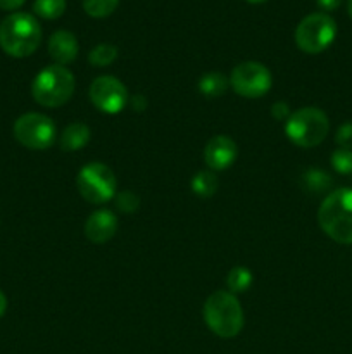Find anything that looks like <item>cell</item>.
Returning a JSON list of instances; mask_svg holds the SVG:
<instances>
[{"label":"cell","mask_w":352,"mask_h":354,"mask_svg":"<svg viewBox=\"0 0 352 354\" xmlns=\"http://www.w3.org/2000/svg\"><path fill=\"white\" fill-rule=\"evenodd\" d=\"M48 54L57 64L66 66L78 55V40L71 31L59 30L48 40Z\"/></svg>","instance_id":"cell-13"},{"label":"cell","mask_w":352,"mask_h":354,"mask_svg":"<svg viewBox=\"0 0 352 354\" xmlns=\"http://www.w3.org/2000/svg\"><path fill=\"white\" fill-rule=\"evenodd\" d=\"M14 137L31 151H45L55 142V124L45 114H23L14 123Z\"/></svg>","instance_id":"cell-8"},{"label":"cell","mask_w":352,"mask_h":354,"mask_svg":"<svg viewBox=\"0 0 352 354\" xmlns=\"http://www.w3.org/2000/svg\"><path fill=\"white\" fill-rule=\"evenodd\" d=\"M324 234L338 244H352V189L328 194L317 211Z\"/></svg>","instance_id":"cell-2"},{"label":"cell","mask_w":352,"mask_h":354,"mask_svg":"<svg viewBox=\"0 0 352 354\" xmlns=\"http://www.w3.org/2000/svg\"><path fill=\"white\" fill-rule=\"evenodd\" d=\"M117 57V48L110 44H100L95 48H92V52L88 54L90 64L97 66V68H104V66H109L116 61Z\"/></svg>","instance_id":"cell-19"},{"label":"cell","mask_w":352,"mask_h":354,"mask_svg":"<svg viewBox=\"0 0 352 354\" xmlns=\"http://www.w3.org/2000/svg\"><path fill=\"white\" fill-rule=\"evenodd\" d=\"M41 41V28L28 12H14L0 23V47L10 57H28Z\"/></svg>","instance_id":"cell-1"},{"label":"cell","mask_w":352,"mask_h":354,"mask_svg":"<svg viewBox=\"0 0 352 354\" xmlns=\"http://www.w3.org/2000/svg\"><path fill=\"white\" fill-rule=\"evenodd\" d=\"M271 114L276 118V120L283 121V120H289L290 113H289V106L285 102H276L275 106L271 107Z\"/></svg>","instance_id":"cell-25"},{"label":"cell","mask_w":352,"mask_h":354,"mask_svg":"<svg viewBox=\"0 0 352 354\" xmlns=\"http://www.w3.org/2000/svg\"><path fill=\"white\" fill-rule=\"evenodd\" d=\"M235 158H237V144L226 135L213 137L204 149V161L213 171L230 168Z\"/></svg>","instance_id":"cell-11"},{"label":"cell","mask_w":352,"mask_h":354,"mask_svg":"<svg viewBox=\"0 0 352 354\" xmlns=\"http://www.w3.org/2000/svg\"><path fill=\"white\" fill-rule=\"evenodd\" d=\"M79 194L92 204H104L116 196V176L113 169L102 162H90L83 166L76 180Z\"/></svg>","instance_id":"cell-7"},{"label":"cell","mask_w":352,"mask_h":354,"mask_svg":"<svg viewBox=\"0 0 352 354\" xmlns=\"http://www.w3.org/2000/svg\"><path fill=\"white\" fill-rule=\"evenodd\" d=\"M252 283V273L251 270L244 268V266H237V268L231 270L226 277V286H228V292L231 294H238V292H245V290L251 287Z\"/></svg>","instance_id":"cell-16"},{"label":"cell","mask_w":352,"mask_h":354,"mask_svg":"<svg viewBox=\"0 0 352 354\" xmlns=\"http://www.w3.org/2000/svg\"><path fill=\"white\" fill-rule=\"evenodd\" d=\"M228 88V80L226 76L221 73H207L200 78L199 82V92L202 95L209 97V99H216L221 97Z\"/></svg>","instance_id":"cell-15"},{"label":"cell","mask_w":352,"mask_h":354,"mask_svg":"<svg viewBox=\"0 0 352 354\" xmlns=\"http://www.w3.org/2000/svg\"><path fill=\"white\" fill-rule=\"evenodd\" d=\"M90 140V128L85 123H72L62 131L61 135V149L64 152H75L83 149Z\"/></svg>","instance_id":"cell-14"},{"label":"cell","mask_w":352,"mask_h":354,"mask_svg":"<svg viewBox=\"0 0 352 354\" xmlns=\"http://www.w3.org/2000/svg\"><path fill=\"white\" fill-rule=\"evenodd\" d=\"M304 185H306V189L309 190V192L320 194L324 192V190L331 185V180L330 176L324 171H321V169H309V171L304 175Z\"/></svg>","instance_id":"cell-21"},{"label":"cell","mask_w":352,"mask_h":354,"mask_svg":"<svg viewBox=\"0 0 352 354\" xmlns=\"http://www.w3.org/2000/svg\"><path fill=\"white\" fill-rule=\"evenodd\" d=\"M119 0H83V9L92 17H107L116 10Z\"/></svg>","instance_id":"cell-20"},{"label":"cell","mask_w":352,"mask_h":354,"mask_svg":"<svg viewBox=\"0 0 352 354\" xmlns=\"http://www.w3.org/2000/svg\"><path fill=\"white\" fill-rule=\"evenodd\" d=\"M75 92V76L66 66L52 64L41 69L35 78L31 93L43 107H61Z\"/></svg>","instance_id":"cell-4"},{"label":"cell","mask_w":352,"mask_h":354,"mask_svg":"<svg viewBox=\"0 0 352 354\" xmlns=\"http://www.w3.org/2000/svg\"><path fill=\"white\" fill-rule=\"evenodd\" d=\"M316 2H317V6L321 7V9L328 10V12H330V10L338 9V6L342 3V0H316Z\"/></svg>","instance_id":"cell-27"},{"label":"cell","mask_w":352,"mask_h":354,"mask_svg":"<svg viewBox=\"0 0 352 354\" xmlns=\"http://www.w3.org/2000/svg\"><path fill=\"white\" fill-rule=\"evenodd\" d=\"M133 107L137 111H144V107H145V99L141 95H137L135 97V100H133Z\"/></svg>","instance_id":"cell-28"},{"label":"cell","mask_w":352,"mask_h":354,"mask_svg":"<svg viewBox=\"0 0 352 354\" xmlns=\"http://www.w3.org/2000/svg\"><path fill=\"white\" fill-rule=\"evenodd\" d=\"M204 320L207 327L223 339L235 337L244 327V311L235 294L216 290L204 304Z\"/></svg>","instance_id":"cell-3"},{"label":"cell","mask_w":352,"mask_h":354,"mask_svg":"<svg viewBox=\"0 0 352 354\" xmlns=\"http://www.w3.org/2000/svg\"><path fill=\"white\" fill-rule=\"evenodd\" d=\"M330 130L328 116L317 107H302L289 116L285 123V133L290 140L302 149L320 145Z\"/></svg>","instance_id":"cell-5"},{"label":"cell","mask_w":352,"mask_h":354,"mask_svg":"<svg viewBox=\"0 0 352 354\" xmlns=\"http://www.w3.org/2000/svg\"><path fill=\"white\" fill-rule=\"evenodd\" d=\"M247 2H251V3H261V2H266V0H247Z\"/></svg>","instance_id":"cell-31"},{"label":"cell","mask_w":352,"mask_h":354,"mask_svg":"<svg viewBox=\"0 0 352 354\" xmlns=\"http://www.w3.org/2000/svg\"><path fill=\"white\" fill-rule=\"evenodd\" d=\"M230 83L235 92L245 99H257L266 95L271 88V73L261 62L247 61L238 64L231 71Z\"/></svg>","instance_id":"cell-9"},{"label":"cell","mask_w":352,"mask_h":354,"mask_svg":"<svg viewBox=\"0 0 352 354\" xmlns=\"http://www.w3.org/2000/svg\"><path fill=\"white\" fill-rule=\"evenodd\" d=\"M192 190L199 197H211L217 190V178L213 171H199L192 178Z\"/></svg>","instance_id":"cell-17"},{"label":"cell","mask_w":352,"mask_h":354,"mask_svg":"<svg viewBox=\"0 0 352 354\" xmlns=\"http://www.w3.org/2000/svg\"><path fill=\"white\" fill-rule=\"evenodd\" d=\"M335 142H337L342 149H351L352 151V121H347V123H344L338 128Z\"/></svg>","instance_id":"cell-24"},{"label":"cell","mask_w":352,"mask_h":354,"mask_svg":"<svg viewBox=\"0 0 352 354\" xmlns=\"http://www.w3.org/2000/svg\"><path fill=\"white\" fill-rule=\"evenodd\" d=\"M90 100L93 106L106 114H117L128 102L126 86L114 76H99L90 85Z\"/></svg>","instance_id":"cell-10"},{"label":"cell","mask_w":352,"mask_h":354,"mask_svg":"<svg viewBox=\"0 0 352 354\" xmlns=\"http://www.w3.org/2000/svg\"><path fill=\"white\" fill-rule=\"evenodd\" d=\"M117 230V218L107 209L95 211L88 216L85 225V235L93 244H104L110 241Z\"/></svg>","instance_id":"cell-12"},{"label":"cell","mask_w":352,"mask_h":354,"mask_svg":"<svg viewBox=\"0 0 352 354\" xmlns=\"http://www.w3.org/2000/svg\"><path fill=\"white\" fill-rule=\"evenodd\" d=\"M347 10H349V16H351V19H352V0H349Z\"/></svg>","instance_id":"cell-30"},{"label":"cell","mask_w":352,"mask_h":354,"mask_svg":"<svg viewBox=\"0 0 352 354\" xmlns=\"http://www.w3.org/2000/svg\"><path fill=\"white\" fill-rule=\"evenodd\" d=\"M116 204L123 213H133L140 206V199L133 192H130V190H124V192L117 194Z\"/></svg>","instance_id":"cell-23"},{"label":"cell","mask_w":352,"mask_h":354,"mask_svg":"<svg viewBox=\"0 0 352 354\" xmlns=\"http://www.w3.org/2000/svg\"><path fill=\"white\" fill-rule=\"evenodd\" d=\"M33 10L43 19H57L64 14L66 0H35Z\"/></svg>","instance_id":"cell-18"},{"label":"cell","mask_w":352,"mask_h":354,"mask_svg":"<svg viewBox=\"0 0 352 354\" xmlns=\"http://www.w3.org/2000/svg\"><path fill=\"white\" fill-rule=\"evenodd\" d=\"M331 166L340 175H351L352 173V151L351 149H337L331 154Z\"/></svg>","instance_id":"cell-22"},{"label":"cell","mask_w":352,"mask_h":354,"mask_svg":"<svg viewBox=\"0 0 352 354\" xmlns=\"http://www.w3.org/2000/svg\"><path fill=\"white\" fill-rule=\"evenodd\" d=\"M6 310H7V297L6 294L0 290V318H2V315L6 313Z\"/></svg>","instance_id":"cell-29"},{"label":"cell","mask_w":352,"mask_h":354,"mask_svg":"<svg viewBox=\"0 0 352 354\" xmlns=\"http://www.w3.org/2000/svg\"><path fill=\"white\" fill-rule=\"evenodd\" d=\"M337 24L328 14L314 12L304 17L295 30V44L306 54H320L333 44Z\"/></svg>","instance_id":"cell-6"},{"label":"cell","mask_w":352,"mask_h":354,"mask_svg":"<svg viewBox=\"0 0 352 354\" xmlns=\"http://www.w3.org/2000/svg\"><path fill=\"white\" fill-rule=\"evenodd\" d=\"M24 3V0H0V9L16 10Z\"/></svg>","instance_id":"cell-26"}]
</instances>
